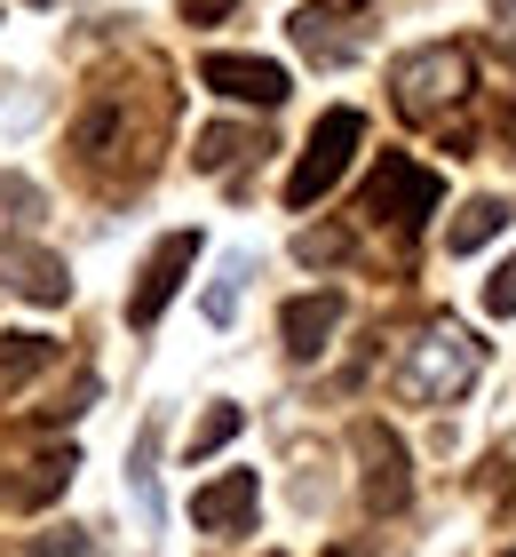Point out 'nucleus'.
<instances>
[{"mask_svg":"<svg viewBox=\"0 0 516 557\" xmlns=\"http://www.w3.org/2000/svg\"><path fill=\"white\" fill-rule=\"evenodd\" d=\"M24 557H88V534H40Z\"/></svg>","mask_w":516,"mask_h":557,"instance_id":"obj_18","label":"nucleus"},{"mask_svg":"<svg viewBox=\"0 0 516 557\" xmlns=\"http://www.w3.org/2000/svg\"><path fill=\"white\" fill-rule=\"evenodd\" d=\"M191 263H199V232H167L160 247H151V263L136 271V287H127V326H151V319H160Z\"/></svg>","mask_w":516,"mask_h":557,"instance_id":"obj_5","label":"nucleus"},{"mask_svg":"<svg viewBox=\"0 0 516 557\" xmlns=\"http://www.w3.org/2000/svg\"><path fill=\"white\" fill-rule=\"evenodd\" d=\"M342 311H350V302L333 295V287L294 295V302H287V319H278V335H287V359H318V350L333 343V326H342Z\"/></svg>","mask_w":516,"mask_h":557,"instance_id":"obj_10","label":"nucleus"},{"mask_svg":"<svg viewBox=\"0 0 516 557\" xmlns=\"http://www.w3.org/2000/svg\"><path fill=\"white\" fill-rule=\"evenodd\" d=\"M254 502H263L254 470H223V478H206V486L191 494V525H199V534H247Z\"/></svg>","mask_w":516,"mask_h":557,"instance_id":"obj_6","label":"nucleus"},{"mask_svg":"<svg viewBox=\"0 0 516 557\" xmlns=\"http://www.w3.org/2000/svg\"><path fill=\"white\" fill-rule=\"evenodd\" d=\"M437 199H445V184H437V168L421 160H405V151H381L374 175H366V191H357V208H366L374 223H421Z\"/></svg>","mask_w":516,"mask_h":557,"instance_id":"obj_3","label":"nucleus"},{"mask_svg":"<svg viewBox=\"0 0 516 557\" xmlns=\"http://www.w3.org/2000/svg\"><path fill=\"white\" fill-rule=\"evenodd\" d=\"M477 343L461 335L453 319H437V326H421V335L405 343V359H398V391L413 398V407H453V398H469V383H477Z\"/></svg>","mask_w":516,"mask_h":557,"instance_id":"obj_1","label":"nucleus"},{"mask_svg":"<svg viewBox=\"0 0 516 557\" xmlns=\"http://www.w3.org/2000/svg\"><path fill=\"white\" fill-rule=\"evenodd\" d=\"M501 232H508V199L477 191L469 208H461V215L445 223V247H453V256H477V247H484V239H501Z\"/></svg>","mask_w":516,"mask_h":557,"instance_id":"obj_12","label":"nucleus"},{"mask_svg":"<svg viewBox=\"0 0 516 557\" xmlns=\"http://www.w3.org/2000/svg\"><path fill=\"white\" fill-rule=\"evenodd\" d=\"M493 48L516 64V0H501V9H493Z\"/></svg>","mask_w":516,"mask_h":557,"instance_id":"obj_19","label":"nucleus"},{"mask_svg":"<svg viewBox=\"0 0 516 557\" xmlns=\"http://www.w3.org/2000/svg\"><path fill=\"white\" fill-rule=\"evenodd\" d=\"M508 557H516V549H508Z\"/></svg>","mask_w":516,"mask_h":557,"instance_id":"obj_23","label":"nucleus"},{"mask_svg":"<svg viewBox=\"0 0 516 557\" xmlns=\"http://www.w3.org/2000/svg\"><path fill=\"white\" fill-rule=\"evenodd\" d=\"M302 256H310V263H326V256H342V232H310V239H302Z\"/></svg>","mask_w":516,"mask_h":557,"instance_id":"obj_21","label":"nucleus"},{"mask_svg":"<svg viewBox=\"0 0 516 557\" xmlns=\"http://www.w3.org/2000/svg\"><path fill=\"white\" fill-rule=\"evenodd\" d=\"M72 470H80V454H72V446H48L40 462H24V478L9 486V502H16V510H48V502L72 486Z\"/></svg>","mask_w":516,"mask_h":557,"instance_id":"obj_11","label":"nucleus"},{"mask_svg":"<svg viewBox=\"0 0 516 557\" xmlns=\"http://www.w3.org/2000/svg\"><path fill=\"white\" fill-rule=\"evenodd\" d=\"M199 81L223 88V96H239V104H287V88H294L270 57H206Z\"/></svg>","mask_w":516,"mask_h":557,"instance_id":"obj_8","label":"nucleus"},{"mask_svg":"<svg viewBox=\"0 0 516 557\" xmlns=\"http://www.w3.org/2000/svg\"><path fill=\"white\" fill-rule=\"evenodd\" d=\"M175 9H184V24H223L239 0H175Z\"/></svg>","mask_w":516,"mask_h":557,"instance_id":"obj_20","label":"nucleus"},{"mask_svg":"<svg viewBox=\"0 0 516 557\" xmlns=\"http://www.w3.org/2000/svg\"><path fill=\"white\" fill-rule=\"evenodd\" d=\"M461 88H469V57L461 48H429V57L398 64V112H413V120H437Z\"/></svg>","mask_w":516,"mask_h":557,"instance_id":"obj_4","label":"nucleus"},{"mask_svg":"<svg viewBox=\"0 0 516 557\" xmlns=\"http://www.w3.org/2000/svg\"><path fill=\"white\" fill-rule=\"evenodd\" d=\"M33 9H48V0H33Z\"/></svg>","mask_w":516,"mask_h":557,"instance_id":"obj_22","label":"nucleus"},{"mask_svg":"<svg viewBox=\"0 0 516 557\" xmlns=\"http://www.w3.org/2000/svg\"><path fill=\"white\" fill-rule=\"evenodd\" d=\"M484 311H493V319H516V256L484 278Z\"/></svg>","mask_w":516,"mask_h":557,"instance_id":"obj_17","label":"nucleus"},{"mask_svg":"<svg viewBox=\"0 0 516 557\" xmlns=\"http://www.w3.org/2000/svg\"><path fill=\"white\" fill-rule=\"evenodd\" d=\"M247 151H263V144H254V128H206L191 160H199L206 175H215V168H230V160H247Z\"/></svg>","mask_w":516,"mask_h":557,"instance_id":"obj_15","label":"nucleus"},{"mask_svg":"<svg viewBox=\"0 0 516 557\" xmlns=\"http://www.w3.org/2000/svg\"><path fill=\"white\" fill-rule=\"evenodd\" d=\"M357 144H366V120H357L350 104L318 112V128H310L302 160H294V175H287V208H318V199L342 184V168L357 160Z\"/></svg>","mask_w":516,"mask_h":557,"instance_id":"obj_2","label":"nucleus"},{"mask_svg":"<svg viewBox=\"0 0 516 557\" xmlns=\"http://www.w3.org/2000/svg\"><path fill=\"white\" fill-rule=\"evenodd\" d=\"M239 422H247L239 407H206V414H199V430H191V446H184V454H191V462H206V454H215V446H230V438H239Z\"/></svg>","mask_w":516,"mask_h":557,"instance_id":"obj_16","label":"nucleus"},{"mask_svg":"<svg viewBox=\"0 0 516 557\" xmlns=\"http://www.w3.org/2000/svg\"><path fill=\"white\" fill-rule=\"evenodd\" d=\"M357 446H366V510H381V518L405 510V494H413V478H405V470H413V462H405V446H398L381 422L357 430Z\"/></svg>","mask_w":516,"mask_h":557,"instance_id":"obj_7","label":"nucleus"},{"mask_svg":"<svg viewBox=\"0 0 516 557\" xmlns=\"http://www.w3.org/2000/svg\"><path fill=\"white\" fill-rule=\"evenodd\" d=\"M0 278H9V295L40 302V311H64L72 302V271L48 256V247H9V256H0Z\"/></svg>","mask_w":516,"mask_h":557,"instance_id":"obj_9","label":"nucleus"},{"mask_svg":"<svg viewBox=\"0 0 516 557\" xmlns=\"http://www.w3.org/2000/svg\"><path fill=\"white\" fill-rule=\"evenodd\" d=\"M287 33H294V48L310 64H350L357 57V33H333V9H302Z\"/></svg>","mask_w":516,"mask_h":557,"instance_id":"obj_13","label":"nucleus"},{"mask_svg":"<svg viewBox=\"0 0 516 557\" xmlns=\"http://www.w3.org/2000/svg\"><path fill=\"white\" fill-rule=\"evenodd\" d=\"M48 359H56V343H48V335H0V398L24 391Z\"/></svg>","mask_w":516,"mask_h":557,"instance_id":"obj_14","label":"nucleus"}]
</instances>
